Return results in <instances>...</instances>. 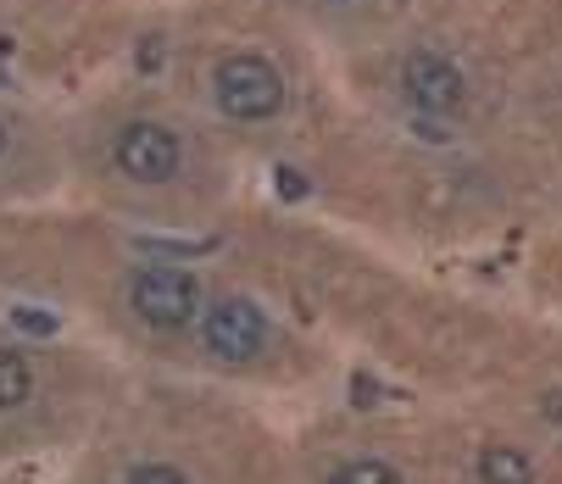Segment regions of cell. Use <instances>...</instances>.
Returning a JSON list of instances; mask_svg holds the SVG:
<instances>
[{
	"mask_svg": "<svg viewBox=\"0 0 562 484\" xmlns=\"http://www.w3.org/2000/svg\"><path fill=\"white\" fill-rule=\"evenodd\" d=\"M212 95H217V106H223L228 117L262 123V117H273V112L284 106V78L273 72L268 56H246V50H239V56H228V61L217 67Z\"/></svg>",
	"mask_w": 562,
	"mask_h": 484,
	"instance_id": "obj_1",
	"label": "cell"
},
{
	"mask_svg": "<svg viewBox=\"0 0 562 484\" xmlns=\"http://www.w3.org/2000/svg\"><path fill=\"white\" fill-rule=\"evenodd\" d=\"M128 301L150 329H184V323L201 312V284L184 268H139Z\"/></svg>",
	"mask_w": 562,
	"mask_h": 484,
	"instance_id": "obj_2",
	"label": "cell"
},
{
	"mask_svg": "<svg viewBox=\"0 0 562 484\" xmlns=\"http://www.w3.org/2000/svg\"><path fill=\"white\" fill-rule=\"evenodd\" d=\"M112 156H117V168H123L134 184H168V179L179 173V161H184L179 134L162 128V123H128V128L117 134Z\"/></svg>",
	"mask_w": 562,
	"mask_h": 484,
	"instance_id": "obj_3",
	"label": "cell"
},
{
	"mask_svg": "<svg viewBox=\"0 0 562 484\" xmlns=\"http://www.w3.org/2000/svg\"><path fill=\"white\" fill-rule=\"evenodd\" d=\"M401 90H407V101L418 112H435V117H446V112H457L468 101V85H462L457 61L451 56H435V50L407 56V67H401Z\"/></svg>",
	"mask_w": 562,
	"mask_h": 484,
	"instance_id": "obj_4",
	"label": "cell"
},
{
	"mask_svg": "<svg viewBox=\"0 0 562 484\" xmlns=\"http://www.w3.org/2000/svg\"><path fill=\"white\" fill-rule=\"evenodd\" d=\"M268 340V317L251 301H217L206 312V351L223 362H251Z\"/></svg>",
	"mask_w": 562,
	"mask_h": 484,
	"instance_id": "obj_5",
	"label": "cell"
},
{
	"mask_svg": "<svg viewBox=\"0 0 562 484\" xmlns=\"http://www.w3.org/2000/svg\"><path fill=\"white\" fill-rule=\"evenodd\" d=\"M479 479H485V484H535V468H529L524 451L491 446L485 457H479Z\"/></svg>",
	"mask_w": 562,
	"mask_h": 484,
	"instance_id": "obj_6",
	"label": "cell"
},
{
	"mask_svg": "<svg viewBox=\"0 0 562 484\" xmlns=\"http://www.w3.org/2000/svg\"><path fill=\"white\" fill-rule=\"evenodd\" d=\"M29 362L12 351V346H0V413H12V407H23L29 401Z\"/></svg>",
	"mask_w": 562,
	"mask_h": 484,
	"instance_id": "obj_7",
	"label": "cell"
},
{
	"mask_svg": "<svg viewBox=\"0 0 562 484\" xmlns=\"http://www.w3.org/2000/svg\"><path fill=\"white\" fill-rule=\"evenodd\" d=\"M329 484H401V473H390L384 462H351V468H340Z\"/></svg>",
	"mask_w": 562,
	"mask_h": 484,
	"instance_id": "obj_8",
	"label": "cell"
},
{
	"mask_svg": "<svg viewBox=\"0 0 562 484\" xmlns=\"http://www.w3.org/2000/svg\"><path fill=\"white\" fill-rule=\"evenodd\" d=\"M123 484H190L179 468H168V462H145V468H134Z\"/></svg>",
	"mask_w": 562,
	"mask_h": 484,
	"instance_id": "obj_9",
	"label": "cell"
},
{
	"mask_svg": "<svg viewBox=\"0 0 562 484\" xmlns=\"http://www.w3.org/2000/svg\"><path fill=\"white\" fill-rule=\"evenodd\" d=\"M0 156H7V128H0Z\"/></svg>",
	"mask_w": 562,
	"mask_h": 484,
	"instance_id": "obj_10",
	"label": "cell"
}]
</instances>
